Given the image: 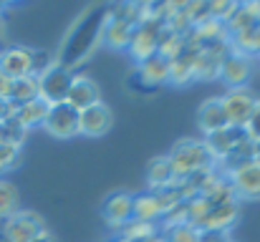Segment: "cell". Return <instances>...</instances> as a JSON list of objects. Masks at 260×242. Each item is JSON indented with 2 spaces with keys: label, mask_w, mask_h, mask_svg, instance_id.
<instances>
[{
  "label": "cell",
  "mask_w": 260,
  "mask_h": 242,
  "mask_svg": "<svg viewBox=\"0 0 260 242\" xmlns=\"http://www.w3.org/2000/svg\"><path fill=\"white\" fill-rule=\"evenodd\" d=\"M101 98H99V86L88 76H74V83L69 88V96H66V103L74 106L76 111H84L88 106H96Z\"/></svg>",
  "instance_id": "16"
},
{
  "label": "cell",
  "mask_w": 260,
  "mask_h": 242,
  "mask_svg": "<svg viewBox=\"0 0 260 242\" xmlns=\"http://www.w3.org/2000/svg\"><path fill=\"white\" fill-rule=\"evenodd\" d=\"M15 111H18V106H15V103H10L8 98H0V121L13 119V116H15Z\"/></svg>",
  "instance_id": "37"
},
{
  "label": "cell",
  "mask_w": 260,
  "mask_h": 242,
  "mask_svg": "<svg viewBox=\"0 0 260 242\" xmlns=\"http://www.w3.org/2000/svg\"><path fill=\"white\" fill-rule=\"evenodd\" d=\"M111 121H114L111 109L99 101L96 106H88L84 111H79V134L91 136V139L104 136V134L111 129Z\"/></svg>",
  "instance_id": "11"
},
{
  "label": "cell",
  "mask_w": 260,
  "mask_h": 242,
  "mask_svg": "<svg viewBox=\"0 0 260 242\" xmlns=\"http://www.w3.org/2000/svg\"><path fill=\"white\" fill-rule=\"evenodd\" d=\"M255 164L260 166V142H255Z\"/></svg>",
  "instance_id": "39"
},
{
  "label": "cell",
  "mask_w": 260,
  "mask_h": 242,
  "mask_svg": "<svg viewBox=\"0 0 260 242\" xmlns=\"http://www.w3.org/2000/svg\"><path fill=\"white\" fill-rule=\"evenodd\" d=\"M18 204H20V194L15 184L8 179H0V220H10L18 212Z\"/></svg>",
  "instance_id": "29"
},
{
  "label": "cell",
  "mask_w": 260,
  "mask_h": 242,
  "mask_svg": "<svg viewBox=\"0 0 260 242\" xmlns=\"http://www.w3.org/2000/svg\"><path fill=\"white\" fill-rule=\"evenodd\" d=\"M172 161L174 177L177 179H187L202 169H212L215 159L210 154V149L205 147V142H197V139H182L177 142L172 149V154H167Z\"/></svg>",
  "instance_id": "3"
},
{
  "label": "cell",
  "mask_w": 260,
  "mask_h": 242,
  "mask_svg": "<svg viewBox=\"0 0 260 242\" xmlns=\"http://www.w3.org/2000/svg\"><path fill=\"white\" fill-rule=\"evenodd\" d=\"M238 215H240L238 202L212 207V210H210V215L205 217V222L200 225V230H220V232H230V227L235 225Z\"/></svg>",
  "instance_id": "19"
},
{
  "label": "cell",
  "mask_w": 260,
  "mask_h": 242,
  "mask_svg": "<svg viewBox=\"0 0 260 242\" xmlns=\"http://www.w3.org/2000/svg\"><path fill=\"white\" fill-rule=\"evenodd\" d=\"M250 74H253L250 58H243V56H235V53H230L220 66V79L228 83V91L230 88H245Z\"/></svg>",
  "instance_id": "14"
},
{
  "label": "cell",
  "mask_w": 260,
  "mask_h": 242,
  "mask_svg": "<svg viewBox=\"0 0 260 242\" xmlns=\"http://www.w3.org/2000/svg\"><path fill=\"white\" fill-rule=\"evenodd\" d=\"M119 232H121V240H126V242H142V240H149V237L159 235L157 225L142 222V220H129Z\"/></svg>",
  "instance_id": "30"
},
{
  "label": "cell",
  "mask_w": 260,
  "mask_h": 242,
  "mask_svg": "<svg viewBox=\"0 0 260 242\" xmlns=\"http://www.w3.org/2000/svg\"><path fill=\"white\" fill-rule=\"evenodd\" d=\"M162 33H165V23L157 20V18H147L137 25L134 36H132V43H129V56L139 63L149 61L152 56H157L159 51V41H162Z\"/></svg>",
  "instance_id": "4"
},
{
  "label": "cell",
  "mask_w": 260,
  "mask_h": 242,
  "mask_svg": "<svg viewBox=\"0 0 260 242\" xmlns=\"http://www.w3.org/2000/svg\"><path fill=\"white\" fill-rule=\"evenodd\" d=\"M3 8H5V5H3V3H0V15H3Z\"/></svg>",
  "instance_id": "41"
},
{
  "label": "cell",
  "mask_w": 260,
  "mask_h": 242,
  "mask_svg": "<svg viewBox=\"0 0 260 242\" xmlns=\"http://www.w3.org/2000/svg\"><path fill=\"white\" fill-rule=\"evenodd\" d=\"M162 217H165V207L159 204V199H157L154 192H147V194L134 197V220L157 225Z\"/></svg>",
  "instance_id": "22"
},
{
  "label": "cell",
  "mask_w": 260,
  "mask_h": 242,
  "mask_svg": "<svg viewBox=\"0 0 260 242\" xmlns=\"http://www.w3.org/2000/svg\"><path fill=\"white\" fill-rule=\"evenodd\" d=\"M38 79V98H43L48 106H56V103H66V96H69V88L74 83V74L61 68L56 61L36 76Z\"/></svg>",
  "instance_id": "5"
},
{
  "label": "cell",
  "mask_w": 260,
  "mask_h": 242,
  "mask_svg": "<svg viewBox=\"0 0 260 242\" xmlns=\"http://www.w3.org/2000/svg\"><path fill=\"white\" fill-rule=\"evenodd\" d=\"M48 109H51V106H48L43 98H36V101H30V103L18 106L15 119L30 131L33 126H43V121H46V116H48Z\"/></svg>",
  "instance_id": "25"
},
{
  "label": "cell",
  "mask_w": 260,
  "mask_h": 242,
  "mask_svg": "<svg viewBox=\"0 0 260 242\" xmlns=\"http://www.w3.org/2000/svg\"><path fill=\"white\" fill-rule=\"evenodd\" d=\"M197 53L200 51H192L187 48L177 61H170V83L174 86H187L194 81V63H197Z\"/></svg>",
  "instance_id": "21"
},
{
  "label": "cell",
  "mask_w": 260,
  "mask_h": 242,
  "mask_svg": "<svg viewBox=\"0 0 260 242\" xmlns=\"http://www.w3.org/2000/svg\"><path fill=\"white\" fill-rule=\"evenodd\" d=\"M200 242H233L230 232H220V230H200Z\"/></svg>",
  "instance_id": "36"
},
{
  "label": "cell",
  "mask_w": 260,
  "mask_h": 242,
  "mask_svg": "<svg viewBox=\"0 0 260 242\" xmlns=\"http://www.w3.org/2000/svg\"><path fill=\"white\" fill-rule=\"evenodd\" d=\"M101 215L106 220L109 227L114 230H121L129 220H134V197L126 194V192H114L106 197L104 207H101Z\"/></svg>",
  "instance_id": "10"
},
{
  "label": "cell",
  "mask_w": 260,
  "mask_h": 242,
  "mask_svg": "<svg viewBox=\"0 0 260 242\" xmlns=\"http://www.w3.org/2000/svg\"><path fill=\"white\" fill-rule=\"evenodd\" d=\"M33 242H58V240H56V237H53L51 232H43V235H41L38 240H33Z\"/></svg>",
  "instance_id": "38"
},
{
  "label": "cell",
  "mask_w": 260,
  "mask_h": 242,
  "mask_svg": "<svg viewBox=\"0 0 260 242\" xmlns=\"http://www.w3.org/2000/svg\"><path fill=\"white\" fill-rule=\"evenodd\" d=\"M139 76L144 83L149 86H162V83H170V61L165 56H152L149 61L139 63Z\"/></svg>",
  "instance_id": "23"
},
{
  "label": "cell",
  "mask_w": 260,
  "mask_h": 242,
  "mask_svg": "<svg viewBox=\"0 0 260 242\" xmlns=\"http://www.w3.org/2000/svg\"><path fill=\"white\" fill-rule=\"evenodd\" d=\"M220 101H222V109L228 114V124L235 126V129H245V124H248V119H250V114L255 111V103H258L255 93L248 86L245 88H230Z\"/></svg>",
  "instance_id": "7"
},
{
  "label": "cell",
  "mask_w": 260,
  "mask_h": 242,
  "mask_svg": "<svg viewBox=\"0 0 260 242\" xmlns=\"http://www.w3.org/2000/svg\"><path fill=\"white\" fill-rule=\"evenodd\" d=\"M43 129L56 139H74L79 134V111L69 103H56L48 109Z\"/></svg>",
  "instance_id": "9"
},
{
  "label": "cell",
  "mask_w": 260,
  "mask_h": 242,
  "mask_svg": "<svg viewBox=\"0 0 260 242\" xmlns=\"http://www.w3.org/2000/svg\"><path fill=\"white\" fill-rule=\"evenodd\" d=\"M200 197H205L212 207H220V204H230V202H238V194H235V189H233V184H230V179L228 177H217Z\"/></svg>",
  "instance_id": "27"
},
{
  "label": "cell",
  "mask_w": 260,
  "mask_h": 242,
  "mask_svg": "<svg viewBox=\"0 0 260 242\" xmlns=\"http://www.w3.org/2000/svg\"><path fill=\"white\" fill-rule=\"evenodd\" d=\"M114 242H126V240H121V237H119V240H114Z\"/></svg>",
  "instance_id": "42"
},
{
  "label": "cell",
  "mask_w": 260,
  "mask_h": 242,
  "mask_svg": "<svg viewBox=\"0 0 260 242\" xmlns=\"http://www.w3.org/2000/svg\"><path fill=\"white\" fill-rule=\"evenodd\" d=\"M260 23V3H238L235 13L230 15V20L225 23L228 33L235 36V33H243L248 28H255Z\"/></svg>",
  "instance_id": "18"
},
{
  "label": "cell",
  "mask_w": 260,
  "mask_h": 242,
  "mask_svg": "<svg viewBox=\"0 0 260 242\" xmlns=\"http://www.w3.org/2000/svg\"><path fill=\"white\" fill-rule=\"evenodd\" d=\"M245 136L250 139V142H260V98L258 103H255V111L250 114V119H248V124H245Z\"/></svg>",
  "instance_id": "35"
},
{
  "label": "cell",
  "mask_w": 260,
  "mask_h": 242,
  "mask_svg": "<svg viewBox=\"0 0 260 242\" xmlns=\"http://www.w3.org/2000/svg\"><path fill=\"white\" fill-rule=\"evenodd\" d=\"M3 171H5V169H3V166H0V174H3Z\"/></svg>",
  "instance_id": "43"
},
{
  "label": "cell",
  "mask_w": 260,
  "mask_h": 242,
  "mask_svg": "<svg viewBox=\"0 0 260 242\" xmlns=\"http://www.w3.org/2000/svg\"><path fill=\"white\" fill-rule=\"evenodd\" d=\"M165 242H200V230L194 225H177V227H170L165 230Z\"/></svg>",
  "instance_id": "33"
},
{
  "label": "cell",
  "mask_w": 260,
  "mask_h": 242,
  "mask_svg": "<svg viewBox=\"0 0 260 242\" xmlns=\"http://www.w3.org/2000/svg\"><path fill=\"white\" fill-rule=\"evenodd\" d=\"M3 36H5V33H3V23H0V46H3V41H5Z\"/></svg>",
  "instance_id": "40"
},
{
  "label": "cell",
  "mask_w": 260,
  "mask_h": 242,
  "mask_svg": "<svg viewBox=\"0 0 260 242\" xmlns=\"http://www.w3.org/2000/svg\"><path fill=\"white\" fill-rule=\"evenodd\" d=\"M142 18H144V3L142 5L124 3V5L109 10V20L104 28V43L114 51H126Z\"/></svg>",
  "instance_id": "2"
},
{
  "label": "cell",
  "mask_w": 260,
  "mask_h": 242,
  "mask_svg": "<svg viewBox=\"0 0 260 242\" xmlns=\"http://www.w3.org/2000/svg\"><path fill=\"white\" fill-rule=\"evenodd\" d=\"M43 232H48L43 217L30 210H18L10 220H5L3 227V240L5 242H33Z\"/></svg>",
  "instance_id": "6"
},
{
  "label": "cell",
  "mask_w": 260,
  "mask_h": 242,
  "mask_svg": "<svg viewBox=\"0 0 260 242\" xmlns=\"http://www.w3.org/2000/svg\"><path fill=\"white\" fill-rule=\"evenodd\" d=\"M238 199H260V166L253 161L243 169H238L233 177H228Z\"/></svg>",
  "instance_id": "13"
},
{
  "label": "cell",
  "mask_w": 260,
  "mask_h": 242,
  "mask_svg": "<svg viewBox=\"0 0 260 242\" xmlns=\"http://www.w3.org/2000/svg\"><path fill=\"white\" fill-rule=\"evenodd\" d=\"M147 182H149L152 192H159V189L172 187L174 182H177V177H174L170 157H157V159L147 166Z\"/></svg>",
  "instance_id": "20"
},
{
  "label": "cell",
  "mask_w": 260,
  "mask_h": 242,
  "mask_svg": "<svg viewBox=\"0 0 260 242\" xmlns=\"http://www.w3.org/2000/svg\"><path fill=\"white\" fill-rule=\"evenodd\" d=\"M253 161H255V142L243 139L225 159H220L215 164V169H217L220 177H233L238 169H243V166H248V164H253Z\"/></svg>",
  "instance_id": "15"
},
{
  "label": "cell",
  "mask_w": 260,
  "mask_h": 242,
  "mask_svg": "<svg viewBox=\"0 0 260 242\" xmlns=\"http://www.w3.org/2000/svg\"><path fill=\"white\" fill-rule=\"evenodd\" d=\"M243 139H248L245 136V131L243 129H235V126H225V129H220V131H215V134H210V136H205V147L210 149V154H212V159L215 164L220 159H225Z\"/></svg>",
  "instance_id": "12"
},
{
  "label": "cell",
  "mask_w": 260,
  "mask_h": 242,
  "mask_svg": "<svg viewBox=\"0 0 260 242\" xmlns=\"http://www.w3.org/2000/svg\"><path fill=\"white\" fill-rule=\"evenodd\" d=\"M109 20V8L106 5H91L86 13L71 25V30L66 33L61 51L56 56V63L66 71L74 74V68L84 66L91 53L99 48V43H104V28Z\"/></svg>",
  "instance_id": "1"
},
{
  "label": "cell",
  "mask_w": 260,
  "mask_h": 242,
  "mask_svg": "<svg viewBox=\"0 0 260 242\" xmlns=\"http://www.w3.org/2000/svg\"><path fill=\"white\" fill-rule=\"evenodd\" d=\"M25 136H28V129H25L15 116L0 121V142H5V144H15V147H23Z\"/></svg>",
  "instance_id": "31"
},
{
  "label": "cell",
  "mask_w": 260,
  "mask_h": 242,
  "mask_svg": "<svg viewBox=\"0 0 260 242\" xmlns=\"http://www.w3.org/2000/svg\"><path fill=\"white\" fill-rule=\"evenodd\" d=\"M210 210H212V204H210L205 197H194V199H189V202H187V222L194 225V227L200 230V225L205 222V217L210 215Z\"/></svg>",
  "instance_id": "32"
},
{
  "label": "cell",
  "mask_w": 260,
  "mask_h": 242,
  "mask_svg": "<svg viewBox=\"0 0 260 242\" xmlns=\"http://www.w3.org/2000/svg\"><path fill=\"white\" fill-rule=\"evenodd\" d=\"M0 74L10 81L36 76V51L23 46H8L0 51Z\"/></svg>",
  "instance_id": "8"
},
{
  "label": "cell",
  "mask_w": 260,
  "mask_h": 242,
  "mask_svg": "<svg viewBox=\"0 0 260 242\" xmlns=\"http://www.w3.org/2000/svg\"><path fill=\"white\" fill-rule=\"evenodd\" d=\"M38 98V79L36 76H25V79L10 81V91H8V101L15 106L30 103Z\"/></svg>",
  "instance_id": "26"
},
{
  "label": "cell",
  "mask_w": 260,
  "mask_h": 242,
  "mask_svg": "<svg viewBox=\"0 0 260 242\" xmlns=\"http://www.w3.org/2000/svg\"><path fill=\"white\" fill-rule=\"evenodd\" d=\"M230 51L235 56L250 58V56H260V28H248L243 33L230 36Z\"/></svg>",
  "instance_id": "24"
},
{
  "label": "cell",
  "mask_w": 260,
  "mask_h": 242,
  "mask_svg": "<svg viewBox=\"0 0 260 242\" xmlns=\"http://www.w3.org/2000/svg\"><path fill=\"white\" fill-rule=\"evenodd\" d=\"M187 51V36H179V33H172L165 28L162 33V41H159V56H165L167 61H177L182 53Z\"/></svg>",
  "instance_id": "28"
},
{
  "label": "cell",
  "mask_w": 260,
  "mask_h": 242,
  "mask_svg": "<svg viewBox=\"0 0 260 242\" xmlns=\"http://www.w3.org/2000/svg\"><path fill=\"white\" fill-rule=\"evenodd\" d=\"M18 159H20V147L0 142V166L8 171V169H13L18 164Z\"/></svg>",
  "instance_id": "34"
},
{
  "label": "cell",
  "mask_w": 260,
  "mask_h": 242,
  "mask_svg": "<svg viewBox=\"0 0 260 242\" xmlns=\"http://www.w3.org/2000/svg\"><path fill=\"white\" fill-rule=\"evenodd\" d=\"M197 126L205 131V136H210V134H215V131L230 126V124H228V114H225L220 98H207V101L200 106V111H197Z\"/></svg>",
  "instance_id": "17"
}]
</instances>
